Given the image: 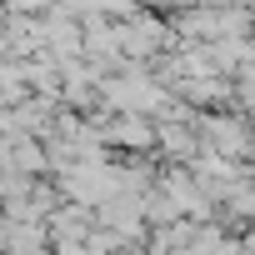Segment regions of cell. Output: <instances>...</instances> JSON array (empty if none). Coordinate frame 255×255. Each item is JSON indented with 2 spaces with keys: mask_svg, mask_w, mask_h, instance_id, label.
Segmentation results:
<instances>
[{
  "mask_svg": "<svg viewBox=\"0 0 255 255\" xmlns=\"http://www.w3.org/2000/svg\"><path fill=\"white\" fill-rule=\"evenodd\" d=\"M5 5H10V10H45L50 0H5Z\"/></svg>",
  "mask_w": 255,
  "mask_h": 255,
  "instance_id": "52a82bcc",
  "label": "cell"
},
{
  "mask_svg": "<svg viewBox=\"0 0 255 255\" xmlns=\"http://www.w3.org/2000/svg\"><path fill=\"white\" fill-rule=\"evenodd\" d=\"M190 255H245V240L240 235H225L220 220H205V225H195Z\"/></svg>",
  "mask_w": 255,
  "mask_h": 255,
  "instance_id": "277c9868",
  "label": "cell"
},
{
  "mask_svg": "<svg viewBox=\"0 0 255 255\" xmlns=\"http://www.w3.org/2000/svg\"><path fill=\"white\" fill-rule=\"evenodd\" d=\"M195 240V220H175V225H155L145 240V255H190Z\"/></svg>",
  "mask_w": 255,
  "mask_h": 255,
  "instance_id": "3957f363",
  "label": "cell"
},
{
  "mask_svg": "<svg viewBox=\"0 0 255 255\" xmlns=\"http://www.w3.org/2000/svg\"><path fill=\"white\" fill-rule=\"evenodd\" d=\"M185 95H190L195 105H215V100L230 95V85H225V80H185Z\"/></svg>",
  "mask_w": 255,
  "mask_h": 255,
  "instance_id": "8992f818",
  "label": "cell"
},
{
  "mask_svg": "<svg viewBox=\"0 0 255 255\" xmlns=\"http://www.w3.org/2000/svg\"><path fill=\"white\" fill-rule=\"evenodd\" d=\"M250 130H245V120H220V115H210L205 120V145L215 150V155H225V160H245L250 155Z\"/></svg>",
  "mask_w": 255,
  "mask_h": 255,
  "instance_id": "7a4b0ae2",
  "label": "cell"
},
{
  "mask_svg": "<svg viewBox=\"0 0 255 255\" xmlns=\"http://www.w3.org/2000/svg\"><path fill=\"white\" fill-rule=\"evenodd\" d=\"M160 145H165L170 160H190V155H195V135L180 130V125H165V130H160Z\"/></svg>",
  "mask_w": 255,
  "mask_h": 255,
  "instance_id": "5b68a950",
  "label": "cell"
},
{
  "mask_svg": "<svg viewBox=\"0 0 255 255\" xmlns=\"http://www.w3.org/2000/svg\"><path fill=\"white\" fill-rule=\"evenodd\" d=\"M120 255H135V250H120ZM140 255H145V250H140Z\"/></svg>",
  "mask_w": 255,
  "mask_h": 255,
  "instance_id": "ba28073f",
  "label": "cell"
},
{
  "mask_svg": "<svg viewBox=\"0 0 255 255\" xmlns=\"http://www.w3.org/2000/svg\"><path fill=\"white\" fill-rule=\"evenodd\" d=\"M100 140H105V145H125V150H150V145L160 140V130H155L145 115H130V110H125L120 120H105Z\"/></svg>",
  "mask_w": 255,
  "mask_h": 255,
  "instance_id": "6da1fadb",
  "label": "cell"
}]
</instances>
